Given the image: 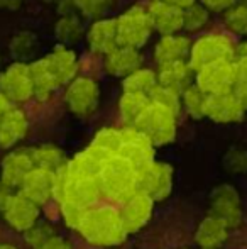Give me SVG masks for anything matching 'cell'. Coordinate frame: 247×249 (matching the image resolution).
<instances>
[{
    "label": "cell",
    "instance_id": "cell-7",
    "mask_svg": "<svg viewBox=\"0 0 247 249\" xmlns=\"http://www.w3.org/2000/svg\"><path fill=\"white\" fill-rule=\"evenodd\" d=\"M234 83V61H215L201 66L197 71V87L207 97L232 92Z\"/></svg>",
    "mask_w": 247,
    "mask_h": 249
},
{
    "label": "cell",
    "instance_id": "cell-52",
    "mask_svg": "<svg viewBox=\"0 0 247 249\" xmlns=\"http://www.w3.org/2000/svg\"><path fill=\"white\" fill-rule=\"evenodd\" d=\"M183 249H186V248H183Z\"/></svg>",
    "mask_w": 247,
    "mask_h": 249
},
{
    "label": "cell",
    "instance_id": "cell-17",
    "mask_svg": "<svg viewBox=\"0 0 247 249\" xmlns=\"http://www.w3.org/2000/svg\"><path fill=\"white\" fill-rule=\"evenodd\" d=\"M148 14L151 17L152 29L161 33L163 36H169L183 29V9H178L171 3L152 0L148 7Z\"/></svg>",
    "mask_w": 247,
    "mask_h": 249
},
{
    "label": "cell",
    "instance_id": "cell-11",
    "mask_svg": "<svg viewBox=\"0 0 247 249\" xmlns=\"http://www.w3.org/2000/svg\"><path fill=\"white\" fill-rule=\"evenodd\" d=\"M173 187V170L166 163H154L137 173V192L149 195L152 200H163Z\"/></svg>",
    "mask_w": 247,
    "mask_h": 249
},
{
    "label": "cell",
    "instance_id": "cell-29",
    "mask_svg": "<svg viewBox=\"0 0 247 249\" xmlns=\"http://www.w3.org/2000/svg\"><path fill=\"white\" fill-rule=\"evenodd\" d=\"M54 36L60 39L63 46L75 44L83 36V24L80 22V19L75 14H71V16H61V19L54 26Z\"/></svg>",
    "mask_w": 247,
    "mask_h": 249
},
{
    "label": "cell",
    "instance_id": "cell-30",
    "mask_svg": "<svg viewBox=\"0 0 247 249\" xmlns=\"http://www.w3.org/2000/svg\"><path fill=\"white\" fill-rule=\"evenodd\" d=\"M31 156H33L34 166L44 168V170L56 171L63 164H66L65 153L56 146H41L31 151Z\"/></svg>",
    "mask_w": 247,
    "mask_h": 249
},
{
    "label": "cell",
    "instance_id": "cell-42",
    "mask_svg": "<svg viewBox=\"0 0 247 249\" xmlns=\"http://www.w3.org/2000/svg\"><path fill=\"white\" fill-rule=\"evenodd\" d=\"M39 249H73V244L68 239H65V237L54 234Z\"/></svg>",
    "mask_w": 247,
    "mask_h": 249
},
{
    "label": "cell",
    "instance_id": "cell-36",
    "mask_svg": "<svg viewBox=\"0 0 247 249\" xmlns=\"http://www.w3.org/2000/svg\"><path fill=\"white\" fill-rule=\"evenodd\" d=\"M235 70V83L232 93L237 97L241 105L247 110V58H235L234 59Z\"/></svg>",
    "mask_w": 247,
    "mask_h": 249
},
{
    "label": "cell",
    "instance_id": "cell-10",
    "mask_svg": "<svg viewBox=\"0 0 247 249\" xmlns=\"http://www.w3.org/2000/svg\"><path fill=\"white\" fill-rule=\"evenodd\" d=\"M0 93L9 102L16 104H22L34 97L29 65L17 61L0 73Z\"/></svg>",
    "mask_w": 247,
    "mask_h": 249
},
{
    "label": "cell",
    "instance_id": "cell-25",
    "mask_svg": "<svg viewBox=\"0 0 247 249\" xmlns=\"http://www.w3.org/2000/svg\"><path fill=\"white\" fill-rule=\"evenodd\" d=\"M191 66L188 61H175V63H166V65L159 66L158 71V85H163L166 89H171L178 93H183L186 89L188 82L191 76Z\"/></svg>",
    "mask_w": 247,
    "mask_h": 249
},
{
    "label": "cell",
    "instance_id": "cell-35",
    "mask_svg": "<svg viewBox=\"0 0 247 249\" xmlns=\"http://www.w3.org/2000/svg\"><path fill=\"white\" fill-rule=\"evenodd\" d=\"M224 20L231 33L247 36V5H232L225 12Z\"/></svg>",
    "mask_w": 247,
    "mask_h": 249
},
{
    "label": "cell",
    "instance_id": "cell-26",
    "mask_svg": "<svg viewBox=\"0 0 247 249\" xmlns=\"http://www.w3.org/2000/svg\"><path fill=\"white\" fill-rule=\"evenodd\" d=\"M29 73L31 80H33L34 97L39 102H46L51 97V93L58 89V83L53 78L49 70H48L44 58L29 63Z\"/></svg>",
    "mask_w": 247,
    "mask_h": 249
},
{
    "label": "cell",
    "instance_id": "cell-6",
    "mask_svg": "<svg viewBox=\"0 0 247 249\" xmlns=\"http://www.w3.org/2000/svg\"><path fill=\"white\" fill-rule=\"evenodd\" d=\"M100 195H102V190H100L97 173L76 171L68 166V180H66L65 197L61 202H69L83 207V209H90L100 198Z\"/></svg>",
    "mask_w": 247,
    "mask_h": 249
},
{
    "label": "cell",
    "instance_id": "cell-31",
    "mask_svg": "<svg viewBox=\"0 0 247 249\" xmlns=\"http://www.w3.org/2000/svg\"><path fill=\"white\" fill-rule=\"evenodd\" d=\"M37 51V37L31 31H20L19 34L12 37L10 41V53L14 58L20 59H31Z\"/></svg>",
    "mask_w": 247,
    "mask_h": 249
},
{
    "label": "cell",
    "instance_id": "cell-39",
    "mask_svg": "<svg viewBox=\"0 0 247 249\" xmlns=\"http://www.w3.org/2000/svg\"><path fill=\"white\" fill-rule=\"evenodd\" d=\"M51 236H54L53 227L48 226V224H43V226L31 227V229L27 231L26 239H27V243H29L34 249H39L48 239H49Z\"/></svg>",
    "mask_w": 247,
    "mask_h": 249
},
{
    "label": "cell",
    "instance_id": "cell-44",
    "mask_svg": "<svg viewBox=\"0 0 247 249\" xmlns=\"http://www.w3.org/2000/svg\"><path fill=\"white\" fill-rule=\"evenodd\" d=\"M12 190L14 188H10L9 185H5L2 180H0V212H3V209L7 207V203H9V200L12 198Z\"/></svg>",
    "mask_w": 247,
    "mask_h": 249
},
{
    "label": "cell",
    "instance_id": "cell-38",
    "mask_svg": "<svg viewBox=\"0 0 247 249\" xmlns=\"http://www.w3.org/2000/svg\"><path fill=\"white\" fill-rule=\"evenodd\" d=\"M73 2H75L76 10L92 19H99L109 5V0H73Z\"/></svg>",
    "mask_w": 247,
    "mask_h": 249
},
{
    "label": "cell",
    "instance_id": "cell-20",
    "mask_svg": "<svg viewBox=\"0 0 247 249\" xmlns=\"http://www.w3.org/2000/svg\"><path fill=\"white\" fill-rule=\"evenodd\" d=\"M33 168L34 161L31 156V151L20 149L16 153H10L2 161V178L0 180L5 185H9L10 188H19Z\"/></svg>",
    "mask_w": 247,
    "mask_h": 249
},
{
    "label": "cell",
    "instance_id": "cell-33",
    "mask_svg": "<svg viewBox=\"0 0 247 249\" xmlns=\"http://www.w3.org/2000/svg\"><path fill=\"white\" fill-rule=\"evenodd\" d=\"M149 100L154 102V104L161 105V107L171 110L175 115L180 114V108H181V93L175 92L171 89H166L163 85H156L154 89L149 92Z\"/></svg>",
    "mask_w": 247,
    "mask_h": 249
},
{
    "label": "cell",
    "instance_id": "cell-28",
    "mask_svg": "<svg viewBox=\"0 0 247 249\" xmlns=\"http://www.w3.org/2000/svg\"><path fill=\"white\" fill-rule=\"evenodd\" d=\"M149 95L146 93H135V92H124L119 102V110L122 115L124 122L134 125L135 119L141 115V112L149 105Z\"/></svg>",
    "mask_w": 247,
    "mask_h": 249
},
{
    "label": "cell",
    "instance_id": "cell-32",
    "mask_svg": "<svg viewBox=\"0 0 247 249\" xmlns=\"http://www.w3.org/2000/svg\"><path fill=\"white\" fill-rule=\"evenodd\" d=\"M120 144H122V131H117V129L112 127L102 129L92 142L93 148L105 153L107 156H112V154L119 153Z\"/></svg>",
    "mask_w": 247,
    "mask_h": 249
},
{
    "label": "cell",
    "instance_id": "cell-18",
    "mask_svg": "<svg viewBox=\"0 0 247 249\" xmlns=\"http://www.w3.org/2000/svg\"><path fill=\"white\" fill-rule=\"evenodd\" d=\"M48 70L51 71L53 78L56 80L58 87L68 85L73 82L78 71V61H76V54L66 46H56L48 56H44Z\"/></svg>",
    "mask_w": 247,
    "mask_h": 249
},
{
    "label": "cell",
    "instance_id": "cell-15",
    "mask_svg": "<svg viewBox=\"0 0 247 249\" xmlns=\"http://www.w3.org/2000/svg\"><path fill=\"white\" fill-rule=\"evenodd\" d=\"M246 114V108L241 105L237 97L232 92L222 95H208L205 104V117L220 124L239 122Z\"/></svg>",
    "mask_w": 247,
    "mask_h": 249
},
{
    "label": "cell",
    "instance_id": "cell-4",
    "mask_svg": "<svg viewBox=\"0 0 247 249\" xmlns=\"http://www.w3.org/2000/svg\"><path fill=\"white\" fill-rule=\"evenodd\" d=\"M188 65L191 70L198 71L201 66L215 61H234L235 46L224 34H207L195 41L188 56Z\"/></svg>",
    "mask_w": 247,
    "mask_h": 249
},
{
    "label": "cell",
    "instance_id": "cell-51",
    "mask_svg": "<svg viewBox=\"0 0 247 249\" xmlns=\"http://www.w3.org/2000/svg\"><path fill=\"white\" fill-rule=\"evenodd\" d=\"M44 2H48V3H58V2H61V0H44Z\"/></svg>",
    "mask_w": 247,
    "mask_h": 249
},
{
    "label": "cell",
    "instance_id": "cell-34",
    "mask_svg": "<svg viewBox=\"0 0 247 249\" xmlns=\"http://www.w3.org/2000/svg\"><path fill=\"white\" fill-rule=\"evenodd\" d=\"M181 102L185 104L188 114L195 119H200L205 117V104H207V95L198 89L197 85L195 87H186L183 90V95H181Z\"/></svg>",
    "mask_w": 247,
    "mask_h": 249
},
{
    "label": "cell",
    "instance_id": "cell-27",
    "mask_svg": "<svg viewBox=\"0 0 247 249\" xmlns=\"http://www.w3.org/2000/svg\"><path fill=\"white\" fill-rule=\"evenodd\" d=\"M158 85V75L152 70L139 68L127 75L122 82L124 92H135V93H146L149 95L154 87Z\"/></svg>",
    "mask_w": 247,
    "mask_h": 249
},
{
    "label": "cell",
    "instance_id": "cell-9",
    "mask_svg": "<svg viewBox=\"0 0 247 249\" xmlns=\"http://www.w3.org/2000/svg\"><path fill=\"white\" fill-rule=\"evenodd\" d=\"M117 154L127 160L139 173L154 163V144L148 136L131 125L122 131V144Z\"/></svg>",
    "mask_w": 247,
    "mask_h": 249
},
{
    "label": "cell",
    "instance_id": "cell-12",
    "mask_svg": "<svg viewBox=\"0 0 247 249\" xmlns=\"http://www.w3.org/2000/svg\"><path fill=\"white\" fill-rule=\"evenodd\" d=\"M210 215L224 220L229 227H237L242 219L239 194L231 185H220L212 194Z\"/></svg>",
    "mask_w": 247,
    "mask_h": 249
},
{
    "label": "cell",
    "instance_id": "cell-1",
    "mask_svg": "<svg viewBox=\"0 0 247 249\" xmlns=\"http://www.w3.org/2000/svg\"><path fill=\"white\" fill-rule=\"evenodd\" d=\"M78 231L93 246H117L127 237L120 212L110 207L88 209L80 222Z\"/></svg>",
    "mask_w": 247,
    "mask_h": 249
},
{
    "label": "cell",
    "instance_id": "cell-24",
    "mask_svg": "<svg viewBox=\"0 0 247 249\" xmlns=\"http://www.w3.org/2000/svg\"><path fill=\"white\" fill-rule=\"evenodd\" d=\"M231 227L224 220L217 219L214 215H208L200 222L195 234L197 244L201 249H218L227 239V234Z\"/></svg>",
    "mask_w": 247,
    "mask_h": 249
},
{
    "label": "cell",
    "instance_id": "cell-49",
    "mask_svg": "<svg viewBox=\"0 0 247 249\" xmlns=\"http://www.w3.org/2000/svg\"><path fill=\"white\" fill-rule=\"evenodd\" d=\"M9 107H10V105H9V100H7L5 97L2 95V93H0V115H2L3 112H5Z\"/></svg>",
    "mask_w": 247,
    "mask_h": 249
},
{
    "label": "cell",
    "instance_id": "cell-41",
    "mask_svg": "<svg viewBox=\"0 0 247 249\" xmlns=\"http://www.w3.org/2000/svg\"><path fill=\"white\" fill-rule=\"evenodd\" d=\"M225 166L234 171H244L247 170V151L232 149L225 156Z\"/></svg>",
    "mask_w": 247,
    "mask_h": 249
},
{
    "label": "cell",
    "instance_id": "cell-47",
    "mask_svg": "<svg viewBox=\"0 0 247 249\" xmlns=\"http://www.w3.org/2000/svg\"><path fill=\"white\" fill-rule=\"evenodd\" d=\"M163 2L166 3H171V5L178 7V9H186V7L193 5L195 0H163Z\"/></svg>",
    "mask_w": 247,
    "mask_h": 249
},
{
    "label": "cell",
    "instance_id": "cell-5",
    "mask_svg": "<svg viewBox=\"0 0 247 249\" xmlns=\"http://www.w3.org/2000/svg\"><path fill=\"white\" fill-rule=\"evenodd\" d=\"M115 24L119 46H129L139 50L148 43L149 36L152 33L151 17L148 14V9H144V7L135 5L129 9L120 17H117Z\"/></svg>",
    "mask_w": 247,
    "mask_h": 249
},
{
    "label": "cell",
    "instance_id": "cell-13",
    "mask_svg": "<svg viewBox=\"0 0 247 249\" xmlns=\"http://www.w3.org/2000/svg\"><path fill=\"white\" fill-rule=\"evenodd\" d=\"M2 213L5 217V222L12 229L27 232L31 227L36 226L37 219H39V205L31 202L19 192V194L12 195Z\"/></svg>",
    "mask_w": 247,
    "mask_h": 249
},
{
    "label": "cell",
    "instance_id": "cell-14",
    "mask_svg": "<svg viewBox=\"0 0 247 249\" xmlns=\"http://www.w3.org/2000/svg\"><path fill=\"white\" fill-rule=\"evenodd\" d=\"M152 207H154V200L142 192H135L131 198L125 200L124 209L120 210V219L127 234L137 232L148 224L152 215Z\"/></svg>",
    "mask_w": 247,
    "mask_h": 249
},
{
    "label": "cell",
    "instance_id": "cell-50",
    "mask_svg": "<svg viewBox=\"0 0 247 249\" xmlns=\"http://www.w3.org/2000/svg\"><path fill=\"white\" fill-rule=\"evenodd\" d=\"M0 249H19L14 244H9V243H0Z\"/></svg>",
    "mask_w": 247,
    "mask_h": 249
},
{
    "label": "cell",
    "instance_id": "cell-43",
    "mask_svg": "<svg viewBox=\"0 0 247 249\" xmlns=\"http://www.w3.org/2000/svg\"><path fill=\"white\" fill-rule=\"evenodd\" d=\"M201 5L207 10H214V12H222V10H229L234 5V0H200Z\"/></svg>",
    "mask_w": 247,
    "mask_h": 249
},
{
    "label": "cell",
    "instance_id": "cell-23",
    "mask_svg": "<svg viewBox=\"0 0 247 249\" xmlns=\"http://www.w3.org/2000/svg\"><path fill=\"white\" fill-rule=\"evenodd\" d=\"M190 50L191 44L188 37L169 34V36H163L156 44L154 59L159 63V66L166 65V63L186 61V58L190 56Z\"/></svg>",
    "mask_w": 247,
    "mask_h": 249
},
{
    "label": "cell",
    "instance_id": "cell-16",
    "mask_svg": "<svg viewBox=\"0 0 247 249\" xmlns=\"http://www.w3.org/2000/svg\"><path fill=\"white\" fill-rule=\"evenodd\" d=\"M20 194L27 197L31 202L43 205L53 197L54 190V171L34 166L24 178L20 185Z\"/></svg>",
    "mask_w": 247,
    "mask_h": 249
},
{
    "label": "cell",
    "instance_id": "cell-2",
    "mask_svg": "<svg viewBox=\"0 0 247 249\" xmlns=\"http://www.w3.org/2000/svg\"><path fill=\"white\" fill-rule=\"evenodd\" d=\"M102 195L115 202H125L137 192V171L120 154L107 156L97 173Z\"/></svg>",
    "mask_w": 247,
    "mask_h": 249
},
{
    "label": "cell",
    "instance_id": "cell-46",
    "mask_svg": "<svg viewBox=\"0 0 247 249\" xmlns=\"http://www.w3.org/2000/svg\"><path fill=\"white\" fill-rule=\"evenodd\" d=\"M22 5V0H0V10H17Z\"/></svg>",
    "mask_w": 247,
    "mask_h": 249
},
{
    "label": "cell",
    "instance_id": "cell-3",
    "mask_svg": "<svg viewBox=\"0 0 247 249\" xmlns=\"http://www.w3.org/2000/svg\"><path fill=\"white\" fill-rule=\"evenodd\" d=\"M132 127L148 136L154 146L168 144L176 136V115L168 108L149 102L148 107L135 119Z\"/></svg>",
    "mask_w": 247,
    "mask_h": 249
},
{
    "label": "cell",
    "instance_id": "cell-40",
    "mask_svg": "<svg viewBox=\"0 0 247 249\" xmlns=\"http://www.w3.org/2000/svg\"><path fill=\"white\" fill-rule=\"evenodd\" d=\"M88 209H83L80 205H75V203L69 202H61V213L63 219H65L66 226L73 227V229H78L80 222H82L83 215Z\"/></svg>",
    "mask_w": 247,
    "mask_h": 249
},
{
    "label": "cell",
    "instance_id": "cell-19",
    "mask_svg": "<svg viewBox=\"0 0 247 249\" xmlns=\"http://www.w3.org/2000/svg\"><path fill=\"white\" fill-rule=\"evenodd\" d=\"M29 121L24 110L17 107H9L0 115V146L12 148L17 141L26 136Z\"/></svg>",
    "mask_w": 247,
    "mask_h": 249
},
{
    "label": "cell",
    "instance_id": "cell-21",
    "mask_svg": "<svg viewBox=\"0 0 247 249\" xmlns=\"http://www.w3.org/2000/svg\"><path fill=\"white\" fill-rule=\"evenodd\" d=\"M88 46L93 53L105 56L115 50L119 46L115 19H103L93 22L88 31Z\"/></svg>",
    "mask_w": 247,
    "mask_h": 249
},
{
    "label": "cell",
    "instance_id": "cell-48",
    "mask_svg": "<svg viewBox=\"0 0 247 249\" xmlns=\"http://www.w3.org/2000/svg\"><path fill=\"white\" fill-rule=\"evenodd\" d=\"M235 58H247V41L235 48Z\"/></svg>",
    "mask_w": 247,
    "mask_h": 249
},
{
    "label": "cell",
    "instance_id": "cell-22",
    "mask_svg": "<svg viewBox=\"0 0 247 249\" xmlns=\"http://www.w3.org/2000/svg\"><path fill=\"white\" fill-rule=\"evenodd\" d=\"M142 56L135 48L117 46L105 56V70L114 76H127L141 68Z\"/></svg>",
    "mask_w": 247,
    "mask_h": 249
},
{
    "label": "cell",
    "instance_id": "cell-37",
    "mask_svg": "<svg viewBox=\"0 0 247 249\" xmlns=\"http://www.w3.org/2000/svg\"><path fill=\"white\" fill-rule=\"evenodd\" d=\"M208 22V10L201 3L183 9V29L186 31H198Z\"/></svg>",
    "mask_w": 247,
    "mask_h": 249
},
{
    "label": "cell",
    "instance_id": "cell-8",
    "mask_svg": "<svg viewBox=\"0 0 247 249\" xmlns=\"http://www.w3.org/2000/svg\"><path fill=\"white\" fill-rule=\"evenodd\" d=\"M100 89L95 80L88 76H78L68 83L66 89V104L69 110L78 117H88L99 107Z\"/></svg>",
    "mask_w": 247,
    "mask_h": 249
},
{
    "label": "cell",
    "instance_id": "cell-45",
    "mask_svg": "<svg viewBox=\"0 0 247 249\" xmlns=\"http://www.w3.org/2000/svg\"><path fill=\"white\" fill-rule=\"evenodd\" d=\"M56 7H58V12H60L61 16H71V14L76 10L73 0H61V2L56 3Z\"/></svg>",
    "mask_w": 247,
    "mask_h": 249
}]
</instances>
